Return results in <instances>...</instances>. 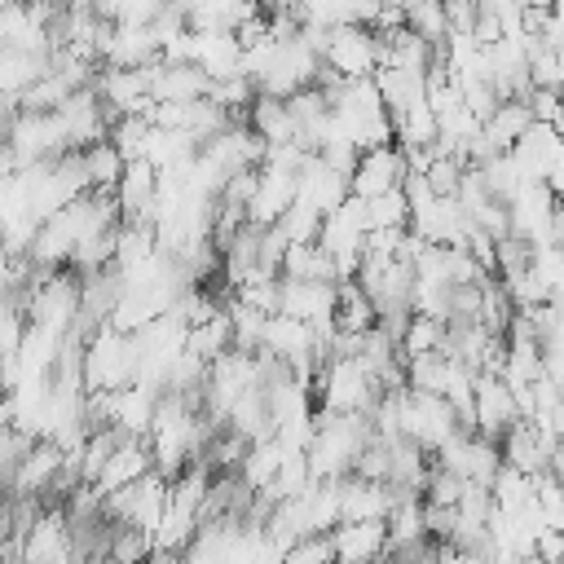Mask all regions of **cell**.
Wrapping results in <instances>:
<instances>
[{
  "label": "cell",
  "mask_w": 564,
  "mask_h": 564,
  "mask_svg": "<svg viewBox=\"0 0 564 564\" xmlns=\"http://www.w3.org/2000/svg\"><path fill=\"white\" fill-rule=\"evenodd\" d=\"M212 432H216V427L203 419L198 401L163 392V397H159V405H154L150 432H145L150 467H154L163 480H176L189 463H198V458H203V445L212 441Z\"/></svg>",
  "instance_id": "cell-1"
},
{
  "label": "cell",
  "mask_w": 564,
  "mask_h": 564,
  "mask_svg": "<svg viewBox=\"0 0 564 564\" xmlns=\"http://www.w3.org/2000/svg\"><path fill=\"white\" fill-rule=\"evenodd\" d=\"M370 419L357 414H317L313 441L304 449V467L313 476V485H335L344 476H352V463L361 458V449L370 445Z\"/></svg>",
  "instance_id": "cell-2"
},
{
  "label": "cell",
  "mask_w": 564,
  "mask_h": 564,
  "mask_svg": "<svg viewBox=\"0 0 564 564\" xmlns=\"http://www.w3.org/2000/svg\"><path fill=\"white\" fill-rule=\"evenodd\" d=\"M137 375V348H132V335H119L110 330L106 322L93 326L79 344V383L84 392H115V388H128Z\"/></svg>",
  "instance_id": "cell-3"
},
{
  "label": "cell",
  "mask_w": 564,
  "mask_h": 564,
  "mask_svg": "<svg viewBox=\"0 0 564 564\" xmlns=\"http://www.w3.org/2000/svg\"><path fill=\"white\" fill-rule=\"evenodd\" d=\"M379 401V383L366 375L357 357H326L313 375V405L317 414H357L366 419Z\"/></svg>",
  "instance_id": "cell-4"
},
{
  "label": "cell",
  "mask_w": 564,
  "mask_h": 564,
  "mask_svg": "<svg viewBox=\"0 0 564 564\" xmlns=\"http://www.w3.org/2000/svg\"><path fill=\"white\" fill-rule=\"evenodd\" d=\"M304 31V26H300ZM308 44L317 48V62H322V75L326 79H370L379 70V35L370 26H339V31H304Z\"/></svg>",
  "instance_id": "cell-5"
},
{
  "label": "cell",
  "mask_w": 564,
  "mask_h": 564,
  "mask_svg": "<svg viewBox=\"0 0 564 564\" xmlns=\"http://www.w3.org/2000/svg\"><path fill=\"white\" fill-rule=\"evenodd\" d=\"M392 419H397V441H410L423 454H436L463 427L458 414L441 397L410 392V388H397L392 392Z\"/></svg>",
  "instance_id": "cell-6"
},
{
  "label": "cell",
  "mask_w": 564,
  "mask_h": 564,
  "mask_svg": "<svg viewBox=\"0 0 564 564\" xmlns=\"http://www.w3.org/2000/svg\"><path fill=\"white\" fill-rule=\"evenodd\" d=\"M154 405H159V392L141 383H128L115 392H88V427H106L119 441H145Z\"/></svg>",
  "instance_id": "cell-7"
},
{
  "label": "cell",
  "mask_w": 564,
  "mask_h": 564,
  "mask_svg": "<svg viewBox=\"0 0 564 564\" xmlns=\"http://www.w3.org/2000/svg\"><path fill=\"white\" fill-rule=\"evenodd\" d=\"M507 238L520 247L560 242V194L546 185H520L507 203Z\"/></svg>",
  "instance_id": "cell-8"
},
{
  "label": "cell",
  "mask_w": 564,
  "mask_h": 564,
  "mask_svg": "<svg viewBox=\"0 0 564 564\" xmlns=\"http://www.w3.org/2000/svg\"><path fill=\"white\" fill-rule=\"evenodd\" d=\"M313 242H317V247L326 251V260L335 264V278H339V282H352V273H357V264H361V242H366V207H361V198L348 194L330 216H322Z\"/></svg>",
  "instance_id": "cell-9"
},
{
  "label": "cell",
  "mask_w": 564,
  "mask_h": 564,
  "mask_svg": "<svg viewBox=\"0 0 564 564\" xmlns=\"http://www.w3.org/2000/svg\"><path fill=\"white\" fill-rule=\"evenodd\" d=\"M427 463H432L436 471H445V476L463 480V485H485V489H489L494 471L502 467L498 445H494V441H485V436H476L471 427H458V432H454L436 454H427Z\"/></svg>",
  "instance_id": "cell-10"
},
{
  "label": "cell",
  "mask_w": 564,
  "mask_h": 564,
  "mask_svg": "<svg viewBox=\"0 0 564 564\" xmlns=\"http://www.w3.org/2000/svg\"><path fill=\"white\" fill-rule=\"evenodd\" d=\"M507 154H511V163L520 167V176L529 185H546L551 194H560V176H564V141H560V128L529 123L524 137Z\"/></svg>",
  "instance_id": "cell-11"
},
{
  "label": "cell",
  "mask_w": 564,
  "mask_h": 564,
  "mask_svg": "<svg viewBox=\"0 0 564 564\" xmlns=\"http://www.w3.org/2000/svg\"><path fill=\"white\" fill-rule=\"evenodd\" d=\"M163 502H167V480H163L159 471H150V476H141L137 485H128V489L101 498V516H106L110 524L141 529V533L154 538V524H159V516H163Z\"/></svg>",
  "instance_id": "cell-12"
},
{
  "label": "cell",
  "mask_w": 564,
  "mask_h": 564,
  "mask_svg": "<svg viewBox=\"0 0 564 564\" xmlns=\"http://www.w3.org/2000/svg\"><path fill=\"white\" fill-rule=\"evenodd\" d=\"M335 304H339L335 282H286V278H278V313L313 326L322 335V344L335 330Z\"/></svg>",
  "instance_id": "cell-13"
},
{
  "label": "cell",
  "mask_w": 564,
  "mask_h": 564,
  "mask_svg": "<svg viewBox=\"0 0 564 564\" xmlns=\"http://www.w3.org/2000/svg\"><path fill=\"white\" fill-rule=\"evenodd\" d=\"M516 423H520V405H516V397L507 392V383H502L498 375H476L467 427H471L476 436H485V441L498 445Z\"/></svg>",
  "instance_id": "cell-14"
},
{
  "label": "cell",
  "mask_w": 564,
  "mask_h": 564,
  "mask_svg": "<svg viewBox=\"0 0 564 564\" xmlns=\"http://www.w3.org/2000/svg\"><path fill=\"white\" fill-rule=\"evenodd\" d=\"M53 18H57V9H44V4H0V48L48 57L53 53Z\"/></svg>",
  "instance_id": "cell-15"
},
{
  "label": "cell",
  "mask_w": 564,
  "mask_h": 564,
  "mask_svg": "<svg viewBox=\"0 0 564 564\" xmlns=\"http://www.w3.org/2000/svg\"><path fill=\"white\" fill-rule=\"evenodd\" d=\"M405 176H410L405 154H401L397 145H379V150L357 154V163H352V172H348V194H352V198H375V194L401 189Z\"/></svg>",
  "instance_id": "cell-16"
},
{
  "label": "cell",
  "mask_w": 564,
  "mask_h": 564,
  "mask_svg": "<svg viewBox=\"0 0 564 564\" xmlns=\"http://www.w3.org/2000/svg\"><path fill=\"white\" fill-rule=\"evenodd\" d=\"M295 203V172H282V167H256V189L242 207V225L251 229H273L282 220V212Z\"/></svg>",
  "instance_id": "cell-17"
},
{
  "label": "cell",
  "mask_w": 564,
  "mask_h": 564,
  "mask_svg": "<svg viewBox=\"0 0 564 564\" xmlns=\"http://www.w3.org/2000/svg\"><path fill=\"white\" fill-rule=\"evenodd\" d=\"M62 463H66V454H62L57 445L35 441V445H31V449L18 458V467L9 471L4 489H9L13 498H35V494H48L53 485H62Z\"/></svg>",
  "instance_id": "cell-18"
},
{
  "label": "cell",
  "mask_w": 564,
  "mask_h": 564,
  "mask_svg": "<svg viewBox=\"0 0 564 564\" xmlns=\"http://www.w3.org/2000/svg\"><path fill=\"white\" fill-rule=\"evenodd\" d=\"M330 546V564H383L388 555V529L383 520L370 524H339L326 533Z\"/></svg>",
  "instance_id": "cell-19"
},
{
  "label": "cell",
  "mask_w": 564,
  "mask_h": 564,
  "mask_svg": "<svg viewBox=\"0 0 564 564\" xmlns=\"http://www.w3.org/2000/svg\"><path fill=\"white\" fill-rule=\"evenodd\" d=\"M154 194H159V172L150 163H123V172H119V181L110 189L119 220H137V225H150Z\"/></svg>",
  "instance_id": "cell-20"
},
{
  "label": "cell",
  "mask_w": 564,
  "mask_h": 564,
  "mask_svg": "<svg viewBox=\"0 0 564 564\" xmlns=\"http://www.w3.org/2000/svg\"><path fill=\"white\" fill-rule=\"evenodd\" d=\"M335 494H339V524H370V520H388L392 502L401 498V494H392L388 485L357 480V476L335 480Z\"/></svg>",
  "instance_id": "cell-21"
},
{
  "label": "cell",
  "mask_w": 564,
  "mask_h": 564,
  "mask_svg": "<svg viewBox=\"0 0 564 564\" xmlns=\"http://www.w3.org/2000/svg\"><path fill=\"white\" fill-rule=\"evenodd\" d=\"M70 555V524L66 511H35L22 529V564H57Z\"/></svg>",
  "instance_id": "cell-22"
},
{
  "label": "cell",
  "mask_w": 564,
  "mask_h": 564,
  "mask_svg": "<svg viewBox=\"0 0 564 564\" xmlns=\"http://www.w3.org/2000/svg\"><path fill=\"white\" fill-rule=\"evenodd\" d=\"M207 75L185 66V62H150L145 66V97L150 101H203L207 97Z\"/></svg>",
  "instance_id": "cell-23"
},
{
  "label": "cell",
  "mask_w": 564,
  "mask_h": 564,
  "mask_svg": "<svg viewBox=\"0 0 564 564\" xmlns=\"http://www.w3.org/2000/svg\"><path fill=\"white\" fill-rule=\"evenodd\" d=\"M344 198H348V176H339V172L326 167L317 154H308L304 167L295 172V203L313 207L317 216H330Z\"/></svg>",
  "instance_id": "cell-24"
},
{
  "label": "cell",
  "mask_w": 564,
  "mask_h": 564,
  "mask_svg": "<svg viewBox=\"0 0 564 564\" xmlns=\"http://www.w3.org/2000/svg\"><path fill=\"white\" fill-rule=\"evenodd\" d=\"M150 471H154V467H150L145 441H115L110 454H106V463H101V471H97V480H93V489H97V498H110V494L137 485V480L150 476Z\"/></svg>",
  "instance_id": "cell-25"
},
{
  "label": "cell",
  "mask_w": 564,
  "mask_h": 564,
  "mask_svg": "<svg viewBox=\"0 0 564 564\" xmlns=\"http://www.w3.org/2000/svg\"><path fill=\"white\" fill-rule=\"evenodd\" d=\"M238 40L234 35H220V31H189V66L203 70L207 79H234L238 75Z\"/></svg>",
  "instance_id": "cell-26"
},
{
  "label": "cell",
  "mask_w": 564,
  "mask_h": 564,
  "mask_svg": "<svg viewBox=\"0 0 564 564\" xmlns=\"http://www.w3.org/2000/svg\"><path fill=\"white\" fill-rule=\"evenodd\" d=\"M242 123H247L264 145H295V119H291L286 101H278V97H260V93H256V101L247 106Z\"/></svg>",
  "instance_id": "cell-27"
},
{
  "label": "cell",
  "mask_w": 564,
  "mask_h": 564,
  "mask_svg": "<svg viewBox=\"0 0 564 564\" xmlns=\"http://www.w3.org/2000/svg\"><path fill=\"white\" fill-rule=\"evenodd\" d=\"M278 278H286V282H335V286H339L335 264L326 260V251H322L317 242H295V247H286L282 260H278Z\"/></svg>",
  "instance_id": "cell-28"
},
{
  "label": "cell",
  "mask_w": 564,
  "mask_h": 564,
  "mask_svg": "<svg viewBox=\"0 0 564 564\" xmlns=\"http://www.w3.org/2000/svg\"><path fill=\"white\" fill-rule=\"evenodd\" d=\"M229 348H234V330H229L225 304H220V313H212L207 322L185 326V352H189V357H198L203 366H212V361H216V357H225Z\"/></svg>",
  "instance_id": "cell-29"
},
{
  "label": "cell",
  "mask_w": 564,
  "mask_h": 564,
  "mask_svg": "<svg viewBox=\"0 0 564 564\" xmlns=\"http://www.w3.org/2000/svg\"><path fill=\"white\" fill-rule=\"evenodd\" d=\"M260 4H181V22L189 31H220V35H234Z\"/></svg>",
  "instance_id": "cell-30"
},
{
  "label": "cell",
  "mask_w": 564,
  "mask_h": 564,
  "mask_svg": "<svg viewBox=\"0 0 564 564\" xmlns=\"http://www.w3.org/2000/svg\"><path fill=\"white\" fill-rule=\"evenodd\" d=\"M379 326V313L375 304L357 291V282H339V304H335V335L344 339H361L366 330Z\"/></svg>",
  "instance_id": "cell-31"
},
{
  "label": "cell",
  "mask_w": 564,
  "mask_h": 564,
  "mask_svg": "<svg viewBox=\"0 0 564 564\" xmlns=\"http://www.w3.org/2000/svg\"><path fill=\"white\" fill-rule=\"evenodd\" d=\"M79 167H84V185H88V194H110L115 181H119V172H123V159L115 154L110 141H97V145L79 150Z\"/></svg>",
  "instance_id": "cell-32"
},
{
  "label": "cell",
  "mask_w": 564,
  "mask_h": 564,
  "mask_svg": "<svg viewBox=\"0 0 564 564\" xmlns=\"http://www.w3.org/2000/svg\"><path fill=\"white\" fill-rule=\"evenodd\" d=\"M427 352H445V322L432 317H405V326L397 330V357H427Z\"/></svg>",
  "instance_id": "cell-33"
},
{
  "label": "cell",
  "mask_w": 564,
  "mask_h": 564,
  "mask_svg": "<svg viewBox=\"0 0 564 564\" xmlns=\"http://www.w3.org/2000/svg\"><path fill=\"white\" fill-rule=\"evenodd\" d=\"M110 564H150L154 560V538L141 533V529H123V524H110L106 533V551H101Z\"/></svg>",
  "instance_id": "cell-34"
},
{
  "label": "cell",
  "mask_w": 564,
  "mask_h": 564,
  "mask_svg": "<svg viewBox=\"0 0 564 564\" xmlns=\"http://www.w3.org/2000/svg\"><path fill=\"white\" fill-rule=\"evenodd\" d=\"M361 207H366V234L405 229V220H410V207H405V194H401V189H388V194L361 198Z\"/></svg>",
  "instance_id": "cell-35"
},
{
  "label": "cell",
  "mask_w": 564,
  "mask_h": 564,
  "mask_svg": "<svg viewBox=\"0 0 564 564\" xmlns=\"http://www.w3.org/2000/svg\"><path fill=\"white\" fill-rule=\"evenodd\" d=\"M203 101H207V106H216L220 115H229V119H238V123H242L247 106L256 101V88H251L242 75H234V79H212Z\"/></svg>",
  "instance_id": "cell-36"
},
{
  "label": "cell",
  "mask_w": 564,
  "mask_h": 564,
  "mask_svg": "<svg viewBox=\"0 0 564 564\" xmlns=\"http://www.w3.org/2000/svg\"><path fill=\"white\" fill-rule=\"evenodd\" d=\"M401 18H405V31H410V35H419V40H427L432 48H441V40L449 35L445 4H432V0H423V4H405V9H401Z\"/></svg>",
  "instance_id": "cell-37"
},
{
  "label": "cell",
  "mask_w": 564,
  "mask_h": 564,
  "mask_svg": "<svg viewBox=\"0 0 564 564\" xmlns=\"http://www.w3.org/2000/svg\"><path fill=\"white\" fill-rule=\"evenodd\" d=\"M560 75H564V53L560 48H546V44H533L529 48V88L560 93Z\"/></svg>",
  "instance_id": "cell-38"
},
{
  "label": "cell",
  "mask_w": 564,
  "mask_h": 564,
  "mask_svg": "<svg viewBox=\"0 0 564 564\" xmlns=\"http://www.w3.org/2000/svg\"><path fill=\"white\" fill-rule=\"evenodd\" d=\"M317 225H322V216H317L313 207H304V203H291L273 229L286 238V247H295V242H313V238H317Z\"/></svg>",
  "instance_id": "cell-39"
},
{
  "label": "cell",
  "mask_w": 564,
  "mask_h": 564,
  "mask_svg": "<svg viewBox=\"0 0 564 564\" xmlns=\"http://www.w3.org/2000/svg\"><path fill=\"white\" fill-rule=\"evenodd\" d=\"M524 269L551 291V295H560V278H564V264H560V242H546V247H529V256H524Z\"/></svg>",
  "instance_id": "cell-40"
},
{
  "label": "cell",
  "mask_w": 564,
  "mask_h": 564,
  "mask_svg": "<svg viewBox=\"0 0 564 564\" xmlns=\"http://www.w3.org/2000/svg\"><path fill=\"white\" fill-rule=\"evenodd\" d=\"M432 564H489L480 551H458V546H436Z\"/></svg>",
  "instance_id": "cell-41"
},
{
  "label": "cell",
  "mask_w": 564,
  "mask_h": 564,
  "mask_svg": "<svg viewBox=\"0 0 564 564\" xmlns=\"http://www.w3.org/2000/svg\"><path fill=\"white\" fill-rule=\"evenodd\" d=\"M79 564H110L106 555H88V560H79Z\"/></svg>",
  "instance_id": "cell-42"
},
{
  "label": "cell",
  "mask_w": 564,
  "mask_h": 564,
  "mask_svg": "<svg viewBox=\"0 0 564 564\" xmlns=\"http://www.w3.org/2000/svg\"><path fill=\"white\" fill-rule=\"evenodd\" d=\"M150 564H176V560H172V555H154Z\"/></svg>",
  "instance_id": "cell-43"
},
{
  "label": "cell",
  "mask_w": 564,
  "mask_h": 564,
  "mask_svg": "<svg viewBox=\"0 0 564 564\" xmlns=\"http://www.w3.org/2000/svg\"><path fill=\"white\" fill-rule=\"evenodd\" d=\"M4 308H9V304H4V300H0V313H4Z\"/></svg>",
  "instance_id": "cell-44"
},
{
  "label": "cell",
  "mask_w": 564,
  "mask_h": 564,
  "mask_svg": "<svg viewBox=\"0 0 564 564\" xmlns=\"http://www.w3.org/2000/svg\"><path fill=\"white\" fill-rule=\"evenodd\" d=\"M0 397H4V392H0Z\"/></svg>",
  "instance_id": "cell-45"
}]
</instances>
